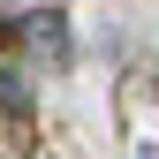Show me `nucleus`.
<instances>
[{
  "instance_id": "f257e3e1",
  "label": "nucleus",
  "mask_w": 159,
  "mask_h": 159,
  "mask_svg": "<svg viewBox=\"0 0 159 159\" xmlns=\"http://www.w3.org/2000/svg\"><path fill=\"white\" fill-rule=\"evenodd\" d=\"M23 38H30V53H38V61H61V53H68V46H61V15H53V8H46V15H30Z\"/></svg>"
},
{
  "instance_id": "f03ea898",
  "label": "nucleus",
  "mask_w": 159,
  "mask_h": 159,
  "mask_svg": "<svg viewBox=\"0 0 159 159\" xmlns=\"http://www.w3.org/2000/svg\"><path fill=\"white\" fill-rule=\"evenodd\" d=\"M23 98H30V91H23V76H8V68H0V106H23Z\"/></svg>"
}]
</instances>
